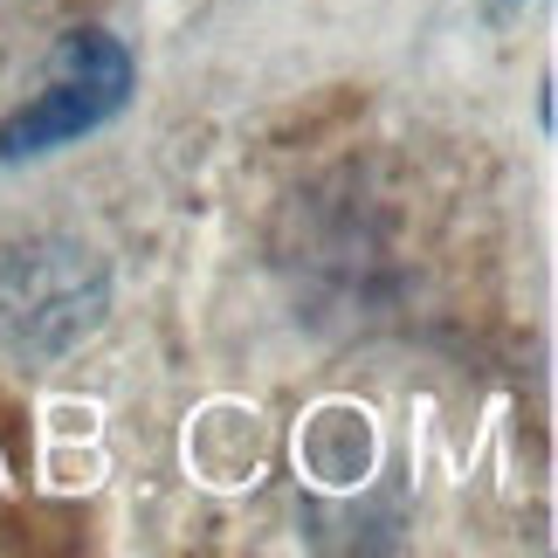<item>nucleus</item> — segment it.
I'll return each instance as SVG.
<instances>
[{
	"mask_svg": "<svg viewBox=\"0 0 558 558\" xmlns=\"http://www.w3.org/2000/svg\"><path fill=\"white\" fill-rule=\"evenodd\" d=\"M124 90H132V56L104 28L62 35V49L41 70V90L0 124V159H35V153H56V145L97 132L124 104Z\"/></svg>",
	"mask_w": 558,
	"mask_h": 558,
	"instance_id": "nucleus-1",
	"label": "nucleus"
},
{
	"mask_svg": "<svg viewBox=\"0 0 558 558\" xmlns=\"http://www.w3.org/2000/svg\"><path fill=\"white\" fill-rule=\"evenodd\" d=\"M104 311V276L70 242H28L0 255V338L28 359L76 345Z\"/></svg>",
	"mask_w": 558,
	"mask_h": 558,
	"instance_id": "nucleus-2",
	"label": "nucleus"
}]
</instances>
